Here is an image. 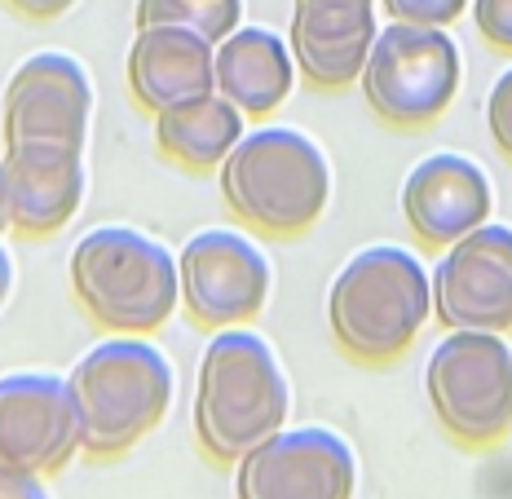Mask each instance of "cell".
Instances as JSON below:
<instances>
[{
    "label": "cell",
    "instance_id": "11",
    "mask_svg": "<svg viewBox=\"0 0 512 499\" xmlns=\"http://www.w3.org/2000/svg\"><path fill=\"white\" fill-rule=\"evenodd\" d=\"M80 447V416L71 385L53 371H9L0 376V469L58 473Z\"/></svg>",
    "mask_w": 512,
    "mask_h": 499
},
{
    "label": "cell",
    "instance_id": "3",
    "mask_svg": "<svg viewBox=\"0 0 512 499\" xmlns=\"http://www.w3.org/2000/svg\"><path fill=\"white\" fill-rule=\"evenodd\" d=\"M221 199L248 230L265 239H296L323 217L332 199V164L301 129H256L217 168Z\"/></svg>",
    "mask_w": 512,
    "mask_h": 499
},
{
    "label": "cell",
    "instance_id": "2",
    "mask_svg": "<svg viewBox=\"0 0 512 499\" xmlns=\"http://www.w3.org/2000/svg\"><path fill=\"white\" fill-rule=\"evenodd\" d=\"M433 314V279L398 243L354 252L327 292L332 341L362 367H389L415 345Z\"/></svg>",
    "mask_w": 512,
    "mask_h": 499
},
{
    "label": "cell",
    "instance_id": "20",
    "mask_svg": "<svg viewBox=\"0 0 512 499\" xmlns=\"http://www.w3.org/2000/svg\"><path fill=\"white\" fill-rule=\"evenodd\" d=\"M473 0H380V9L393 23H420V27H451Z\"/></svg>",
    "mask_w": 512,
    "mask_h": 499
},
{
    "label": "cell",
    "instance_id": "14",
    "mask_svg": "<svg viewBox=\"0 0 512 499\" xmlns=\"http://www.w3.org/2000/svg\"><path fill=\"white\" fill-rule=\"evenodd\" d=\"M0 190H5L9 230L45 239L67 226L84 204V151L80 146L9 142L0 155Z\"/></svg>",
    "mask_w": 512,
    "mask_h": 499
},
{
    "label": "cell",
    "instance_id": "1",
    "mask_svg": "<svg viewBox=\"0 0 512 499\" xmlns=\"http://www.w3.org/2000/svg\"><path fill=\"white\" fill-rule=\"evenodd\" d=\"M292 389L270 341L252 327H221L199 358L195 438L208 460L239 464L287 424Z\"/></svg>",
    "mask_w": 512,
    "mask_h": 499
},
{
    "label": "cell",
    "instance_id": "22",
    "mask_svg": "<svg viewBox=\"0 0 512 499\" xmlns=\"http://www.w3.org/2000/svg\"><path fill=\"white\" fill-rule=\"evenodd\" d=\"M473 23L490 49L512 53V0H473Z\"/></svg>",
    "mask_w": 512,
    "mask_h": 499
},
{
    "label": "cell",
    "instance_id": "10",
    "mask_svg": "<svg viewBox=\"0 0 512 499\" xmlns=\"http://www.w3.org/2000/svg\"><path fill=\"white\" fill-rule=\"evenodd\" d=\"M433 279V314L446 332L512 327V226H477L442 252Z\"/></svg>",
    "mask_w": 512,
    "mask_h": 499
},
{
    "label": "cell",
    "instance_id": "26",
    "mask_svg": "<svg viewBox=\"0 0 512 499\" xmlns=\"http://www.w3.org/2000/svg\"><path fill=\"white\" fill-rule=\"evenodd\" d=\"M9 230V212H5V190H0V235Z\"/></svg>",
    "mask_w": 512,
    "mask_h": 499
},
{
    "label": "cell",
    "instance_id": "15",
    "mask_svg": "<svg viewBox=\"0 0 512 499\" xmlns=\"http://www.w3.org/2000/svg\"><path fill=\"white\" fill-rule=\"evenodd\" d=\"M376 31V0H292L287 45L309 89L340 93L358 84Z\"/></svg>",
    "mask_w": 512,
    "mask_h": 499
},
{
    "label": "cell",
    "instance_id": "5",
    "mask_svg": "<svg viewBox=\"0 0 512 499\" xmlns=\"http://www.w3.org/2000/svg\"><path fill=\"white\" fill-rule=\"evenodd\" d=\"M67 279L80 310L93 323L124 336H142L168 323L181 301L177 257L159 239L133 226L89 230L67 261Z\"/></svg>",
    "mask_w": 512,
    "mask_h": 499
},
{
    "label": "cell",
    "instance_id": "9",
    "mask_svg": "<svg viewBox=\"0 0 512 499\" xmlns=\"http://www.w3.org/2000/svg\"><path fill=\"white\" fill-rule=\"evenodd\" d=\"M358 460L323 424L279 429L234 464V499H354Z\"/></svg>",
    "mask_w": 512,
    "mask_h": 499
},
{
    "label": "cell",
    "instance_id": "13",
    "mask_svg": "<svg viewBox=\"0 0 512 499\" xmlns=\"http://www.w3.org/2000/svg\"><path fill=\"white\" fill-rule=\"evenodd\" d=\"M495 208V190L482 164H473L468 155L442 151L429 155L407 173L402 182V217L420 248H451L464 235H473L477 226L490 221Z\"/></svg>",
    "mask_w": 512,
    "mask_h": 499
},
{
    "label": "cell",
    "instance_id": "12",
    "mask_svg": "<svg viewBox=\"0 0 512 499\" xmlns=\"http://www.w3.org/2000/svg\"><path fill=\"white\" fill-rule=\"evenodd\" d=\"M89 120H93V84L80 58L45 49L14 67V76L5 84V146L45 142V146H80L84 151Z\"/></svg>",
    "mask_w": 512,
    "mask_h": 499
},
{
    "label": "cell",
    "instance_id": "8",
    "mask_svg": "<svg viewBox=\"0 0 512 499\" xmlns=\"http://www.w3.org/2000/svg\"><path fill=\"white\" fill-rule=\"evenodd\" d=\"M181 305L199 327H243L270 301V261L239 230H199L177 252Z\"/></svg>",
    "mask_w": 512,
    "mask_h": 499
},
{
    "label": "cell",
    "instance_id": "21",
    "mask_svg": "<svg viewBox=\"0 0 512 499\" xmlns=\"http://www.w3.org/2000/svg\"><path fill=\"white\" fill-rule=\"evenodd\" d=\"M486 133L495 142V151L512 164V67L486 93Z\"/></svg>",
    "mask_w": 512,
    "mask_h": 499
},
{
    "label": "cell",
    "instance_id": "7",
    "mask_svg": "<svg viewBox=\"0 0 512 499\" xmlns=\"http://www.w3.org/2000/svg\"><path fill=\"white\" fill-rule=\"evenodd\" d=\"M460 76V45L446 27L389 23L376 31V45L367 53L358 84L380 124L398 133H415L451 111L455 93H460Z\"/></svg>",
    "mask_w": 512,
    "mask_h": 499
},
{
    "label": "cell",
    "instance_id": "16",
    "mask_svg": "<svg viewBox=\"0 0 512 499\" xmlns=\"http://www.w3.org/2000/svg\"><path fill=\"white\" fill-rule=\"evenodd\" d=\"M128 89L151 115L217 93V45L186 27H137L128 49Z\"/></svg>",
    "mask_w": 512,
    "mask_h": 499
},
{
    "label": "cell",
    "instance_id": "23",
    "mask_svg": "<svg viewBox=\"0 0 512 499\" xmlns=\"http://www.w3.org/2000/svg\"><path fill=\"white\" fill-rule=\"evenodd\" d=\"M0 499H49L45 482L36 473H9L0 469Z\"/></svg>",
    "mask_w": 512,
    "mask_h": 499
},
{
    "label": "cell",
    "instance_id": "17",
    "mask_svg": "<svg viewBox=\"0 0 512 499\" xmlns=\"http://www.w3.org/2000/svg\"><path fill=\"white\" fill-rule=\"evenodd\" d=\"M296 71L292 45L270 27H234L217 45V93L252 120L287 102Z\"/></svg>",
    "mask_w": 512,
    "mask_h": 499
},
{
    "label": "cell",
    "instance_id": "4",
    "mask_svg": "<svg viewBox=\"0 0 512 499\" xmlns=\"http://www.w3.org/2000/svg\"><path fill=\"white\" fill-rule=\"evenodd\" d=\"M80 416V447L98 460L124 455L173 407V363L142 336H111L76 358L67 376Z\"/></svg>",
    "mask_w": 512,
    "mask_h": 499
},
{
    "label": "cell",
    "instance_id": "25",
    "mask_svg": "<svg viewBox=\"0 0 512 499\" xmlns=\"http://www.w3.org/2000/svg\"><path fill=\"white\" fill-rule=\"evenodd\" d=\"M9 288H14V261H9V252L0 248V305H5Z\"/></svg>",
    "mask_w": 512,
    "mask_h": 499
},
{
    "label": "cell",
    "instance_id": "24",
    "mask_svg": "<svg viewBox=\"0 0 512 499\" xmlns=\"http://www.w3.org/2000/svg\"><path fill=\"white\" fill-rule=\"evenodd\" d=\"M23 18H36V23H49V18H62L76 0H9Z\"/></svg>",
    "mask_w": 512,
    "mask_h": 499
},
{
    "label": "cell",
    "instance_id": "6",
    "mask_svg": "<svg viewBox=\"0 0 512 499\" xmlns=\"http://www.w3.org/2000/svg\"><path fill=\"white\" fill-rule=\"evenodd\" d=\"M424 394L455 447H499L512 433V345L504 332H446L424 367Z\"/></svg>",
    "mask_w": 512,
    "mask_h": 499
},
{
    "label": "cell",
    "instance_id": "18",
    "mask_svg": "<svg viewBox=\"0 0 512 499\" xmlns=\"http://www.w3.org/2000/svg\"><path fill=\"white\" fill-rule=\"evenodd\" d=\"M155 142L168 164L186 173H217L243 142V111L221 93L177 102L155 115Z\"/></svg>",
    "mask_w": 512,
    "mask_h": 499
},
{
    "label": "cell",
    "instance_id": "19",
    "mask_svg": "<svg viewBox=\"0 0 512 499\" xmlns=\"http://www.w3.org/2000/svg\"><path fill=\"white\" fill-rule=\"evenodd\" d=\"M243 18V0H137V27H186L221 45Z\"/></svg>",
    "mask_w": 512,
    "mask_h": 499
}]
</instances>
